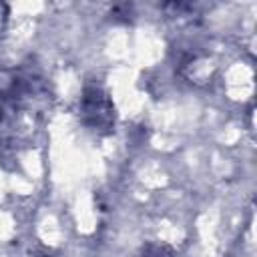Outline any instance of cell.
<instances>
[{
  "label": "cell",
  "mask_w": 257,
  "mask_h": 257,
  "mask_svg": "<svg viewBox=\"0 0 257 257\" xmlns=\"http://www.w3.org/2000/svg\"><path fill=\"white\" fill-rule=\"evenodd\" d=\"M80 112H82L84 124H88L94 131H108L114 124L112 102H110L108 94L104 90H100L98 86H92V88L84 90Z\"/></svg>",
  "instance_id": "obj_1"
},
{
  "label": "cell",
  "mask_w": 257,
  "mask_h": 257,
  "mask_svg": "<svg viewBox=\"0 0 257 257\" xmlns=\"http://www.w3.org/2000/svg\"><path fill=\"white\" fill-rule=\"evenodd\" d=\"M141 257H173V251L169 247H165V245L149 243L147 247H143Z\"/></svg>",
  "instance_id": "obj_2"
}]
</instances>
